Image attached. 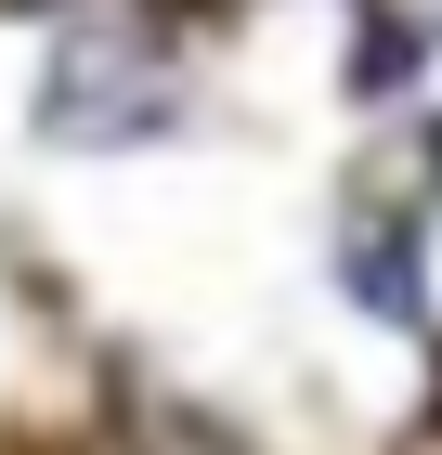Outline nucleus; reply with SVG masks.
Segmentation results:
<instances>
[{"label":"nucleus","instance_id":"obj_3","mask_svg":"<svg viewBox=\"0 0 442 455\" xmlns=\"http://www.w3.org/2000/svg\"><path fill=\"white\" fill-rule=\"evenodd\" d=\"M143 455H235V443H221L208 417H157V429H143Z\"/></svg>","mask_w":442,"mask_h":455},{"label":"nucleus","instance_id":"obj_4","mask_svg":"<svg viewBox=\"0 0 442 455\" xmlns=\"http://www.w3.org/2000/svg\"><path fill=\"white\" fill-rule=\"evenodd\" d=\"M182 13H208V0H182Z\"/></svg>","mask_w":442,"mask_h":455},{"label":"nucleus","instance_id":"obj_1","mask_svg":"<svg viewBox=\"0 0 442 455\" xmlns=\"http://www.w3.org/2000/svg\"><path fill=\"white\" fill-rule=\"evenodd\" d=\"M170 117H182V92L131 27H78L52 52V78H39V131L52 143H157Z\"/></svg>","mask_w":442,"mask_h":455},{"label":"nucleus","instance_id":"obj_2","mask_svg":"<svg viewBox=\"0 0 442 455\" xmlns=\"http://www.w3.org/2000/svg\"><path fill=\"white\" fill-rule=\"evenodd\" d=\"M404 66H416V27H365L351 39V92H390Z\"/></svg>","mask_w":442,"mask_h":455}]
</instances>
